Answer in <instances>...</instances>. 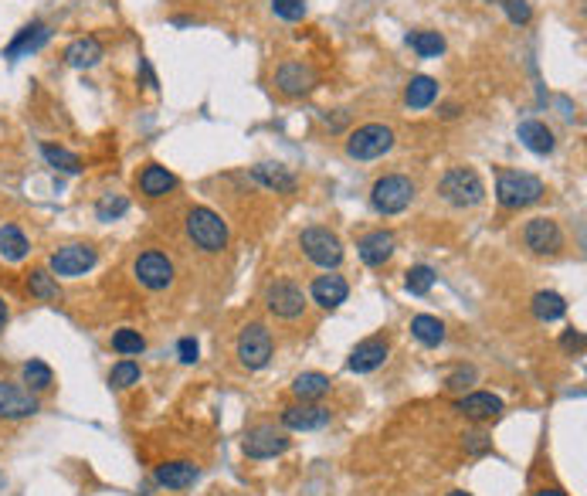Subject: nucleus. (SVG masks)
<instances>
[{
	"label": "nucleus",
	"instance_id": "nucleus-1",
	"mask_svg": "<svg viewBox=\"0 0 587 496\" xmlns=\"http://www.w3.org/2000/svg\"><path fill=\"white\" fill-rule=\"evenodd\" d=\"M496 197L502 208H530L543 197V181L533 174H520V170H502L496 181Z\"/></svg>",
	"mask_w": 587,
	"mask_h": 496
},
{
	"label": "nucleus",
	"instance_id": "nucleus-2",
	"mask_svg": "<svg viewBox=\"0 0 587 496\" xmlns=\"http://www.w3.org/2000/svg\"><path fill=\"white\" fill-rule=\"evenodd\" d=\"M438 194L455 208H475V204H483L485 184L473 167H452L438 184Z\"/></svg>",
	"mask_w": 587,
	"mask_h": 496
},
{
	"label": "nucleus",
	"instance_id": "nucleus-3",
	"mask_svg": "<svg viewBox=\"0 0 587 496\" xmlns=\"http://www.w3.org/2000/svg\"><path fill=\"white\" fill-rule=\"evenodd\" d=\"M187 235L197 248L204 252H221L228 245V224L211 208H191L187 211Z\"/></svg>",
	"mask_w": 587,
	"mask_h": 496
},
{
	"label": "nucleus",
	"instance_id": "nucleus-4",
	"mask_svg": "<svg viewBox=\"0 0 587 496\" xmlns=\"http://www.w3.org/2000/svg\"><path fill=\"white\" fill-rule=\"evenodd\" d=\"M411 201H414V184L404 174H387V177H381V181L373 184L371 191V204L381 214H401Z\"/></svg>",
	"mask_w": 587,
	"mask_h": 496
},
{
	"label": "nucleus",
	"instance_id": "nucleus-5",
	"mask_svg": "<svg viewBox=\"0 0 587 496\" xmlns=\"http://www.w3.org/2000/svg\"><path fill=\"white\" fill-rule=\"evenodd\" d=\"M391 146H394V133H391V126H383V123H367V126H360V130L350 133L346 154L353 160H377V157H383Z\"/></svg>",
	"mask_w": 587,
	"mask_h": 496
},
{
	"label": "nucleus",
	"instance_id": "nucleus-6",
	"mask_svg": "<svg viewBox=\"0 0 587 496\" xmlns=\"http://www.w3.org/2000/svg\"><path fill=\"white\" fill-rule=\"evenodd\" d=\"M299 245L306 252V259L323 265V269H336L343 262V245H340V238L333 235L330 228H306L299 235Z\"/></svg>",
	"mask_w": 587,
	"mask_h": 496
},
{
	"label": "nucleus",
	"instance_id": "nucleus-7",
	"mask_svg": "<svg viewBox=\"0 0 587 496\" xmlns=\"http://www.w3.org/2000/svg\"><path fill=\"white\" fill-rule=\"evenodd\" d=\"M268 357H272V333L262 323L244 327L242 337H238V361L248 371H262L268 364Z\"/></svg>",
	"mask_w": 587,
	"mask_h": 496
},
{
	"label": "nucleus",
	"instance_id": "nucleus-8",
	"mask_svg": "<svg viewBox=\"0 0 587 496\" xmlns=\"http://www.w3.org/2000/svg\"><path fill=\"white\" fill-rule=\"evenodd\" d=\"M265 303L275 316L295 320V316H303V310H306V293L295 286V283H289V279H275L265 289Z\"/></svg>",
	"mask_w": 587,
	"mask_h": 496
},
{
	"label": "nucleus",
	"instance_id": "nucleus-9",
	"mask_svg": "<svg viewBox=\"0 0 587 496\" xmlns=\"http://www.w3.org/2000/svg\"><path fill=\"white\" fill-rule=\"evenodd\" d=\"M95 248L92 245H65V248H58L52 255V273L55 275H62V279H78V275H85L95 265Z\"/></svg>",
	"mask_w": 587,
	"mask_h": 496
},
{
	"label": "nucleus",
	"instance_id": "nucleus-10",
	"mask_svg": "<svg viewBox=\"0 0 587 496\" xmlns=\"http://www.w3.org/2000/svg\"><path fill=\"white\" fill-rule=\"evenodd\" d=\"M289 449V439L285 432H279L275 425H258V429L248 432L244 439V456L248 459H275Z\"/></svg>",
	"mask_w": 587,
	"mask_h": 496
},
{
	"label": "nucleus",
	"instance_id": "nucleus-11",
	"mask_svg": "<svg viewBox=\"0 0 587 496\" xmlns=\"http://www.w3.org/2000/svg\"><path fill=\"white\" fill-rule=\"evenodd\" d=\"M523 242L530 252H536V255H553V252H561V245H563L561 224L550 222V218H533V222H526V228H523Z\"/></svg>",
	"mask_w": 587,
	"mask_h": 496
},
{
	"label": "nucleus",
	"instance_id": "nucleus-12",
	"mask_svg": "<svg viewBox=\"0 0 587 496\" xmlns=\"http://www.w3.org/2000/svg\"><path fill=\"white\" fill-rule=\"evenodd\" d=\"M133 273L146 289H166L174 283V262L160 255V252H143L136 265H133Z\"/></svg>",
	"mask_w": 587,
	"mask_h": 496
},
{
	"label": "nucleus",
	"instance_id": "nucleus-13",
	"mask_svg": "<svg viewBox=\"0 0 587 496\" xmlns=\"http://www.w3.org/2000/svg\"><path fill=\"white\" fill-rule=\"evenodd\" d=\"M316 82H320V75H316V68L306 65V62H285V65H279V72H275V85H279V92H285V95H306V92L316 89Z\"/></svg>",
	"mask_w": 587,
	"mask_h": 496
},
{
	"label": "nucleus",
	"instance_id": "nucleus-14",
	"mask_svg": "<svg viewBox=\"0 0 587 496\" xmlns=\"http://www.w3.org/2000/svg\"><path fill=\"white\" fill-rule=\"evenodd\" d=\"M38 412V398L25 388H17L11 381H0V418L7 422H17V418H27Z\"/></svg>",
	"mask_w": 587,
	"mask_h": 496
},
{
	"label": "nucleus",
	"instance_id": "nucleus-15",
	"mask_svg": "<svg viewBox=\"0 0 587 496\" xmlns=\"http://www.w3.org/2000/svg\"><path fill=\"white\" fill-rule=\"evenodd\" d=\"M48 38H52L48 25H45V21H31V25L21 27V31H17V38L4 48V58H7V62H17V58H25V55L41 52V48L48 45Z\"/></svg>",
	"mask_w": 587,
	"mask_h": 496
},
{
	"label": "nucleus",
	"instance_id": "nucleus-16",
	"mask_svg": "<svg viewBox=\"0 0 587 496\" xmlns=\"http://www.w3.org/2000/svg\"><path fill=\"white\" fill-rule=\"evenodd\" d=\"M282 425L293 432H313V429H323L330 425V408L323 405H289L282 412Z\"/></svg>",
	"mask_w": 587,
	"mask_h": 496
},
{
	"label": "nucleus",
	"instance_id": "nucleus-17",
	"mask_svg": "<svg viewBox=\"0 0 587 496\" xmlns=\"http://www.w3.org/2000/svg\"><path fill=\"white\" fill-rule=\"evenodd\" d=\"M383 361H387V340L371 337L353 347V353H350L346 364H350V371H357V374H371V371H377Z\"/></svg>",
	"mask_w": 587,
	"mask_h": 496
},
{
	"label": "nucleus",
	"instance_id": "nucleus-18",
	"mask_svg": "<svg viewBox=\"0 0 587 496\" xmlns=\"http://www.w3.org/2000/svg\"><path fill=\"white\" fill-rule=\"evenodd\" d=\"M455 412H462L465 418H475V422H485V418H496L502 412V398L489 392L465 394V398L455 402Z\"/></svg>",
	"mask_w": 587,
	"mask_h": 496
},
{
	"label": "nucleus",
	"instance_id": "nucleus-19",
	"mask_svg": "<svg viewBox=\"0 0 587 496\" xmlns=\"http://www.w3.org/2000/svg\"><path fill=\"white\" fill-rule=\"evenodd\" d=\"M252 177H255L262 187L275 191V194H293L295 191V174L282 164H255L252 167Z\"/></svg>",
	"mask_w": 587,
	"mask_h": 496
},
{
	"label": "nucleus",
	"instance_id": "nucleus-20",
	"mask_svg": "<svg viewBox=\"0 0 587 496\" xmlns=\"http://www.w3.org/2000/svg\"><path fill=\"white\" fill-rule=\"evenodd\" d=\"M313 300L320 303L323 310H336L340 303H346V296H350V286H346L343 275H320L316 283H313Z\"/></svg>",
	"mask_w": 587,
	"mask_h": 496
},
{
	"label": "nucleus",
	"instance_id": "nucleus-21",
	"mask_svg": "<svg viewBox=\"0 0 587 496\" xmlns=\"http://www.w3.org/2000/svg\"><path fill=\"white\" fill-rule=\"evenodd\" d=\"M201 472H197V466L194 462H187V459H177V462H164V466H156V483L166 486V490H187V486H194V480H197Z\"/></svg>",
	"mask_w": 587,
	"mask_h": 496
},
{
	"label": "nucleus",
	"instance_id": "nucleus-22",
	"mask_svg": "<svg viewBox=\"0 0 587 496\" xmlns=\"http://www.w3.org/2000/svg\"><path fill=\"white\" fill-rule=\"evenodd\" d=\"M103 41L99 38H78L65 48V65L72 68H92L103 62Z\"/></svg>",
	"mask_w": 587,
	"mask_h": 496
},
{
	"label": "nucleus",
	"instance_id": "nucleus-23",
	"mask_svg": "<svg viewBox=\"0 0 587 496\" xmlns=\"http://www.w3.org/2000/svg\"><path fill=\"white\" fill-rule=\"evenodd\" d=\"M360 259H363V265H383V262L394 255V235L391 232H371V235L360 242Z\"/></svg>",
	"mask_w": 587,
	"mask_h": 496
},
{
	"label": "nucleus",
	"instance_id": "nucleus-24",
	"mask_svg": "<svg viewBox=\"0 0 587 496\" xmlns=\"http://www.w3.org/2000/svg\"><path fill=\"white\" fill-rule=\"evenodd\" d=\"M174 187H177V177H174L166 167H160V164H150V167L140 174V191L146 197H164V194H170Z\"/></svg>",
	"mask_w": 587,
	"mask_h": 496
},
{
	"label": "nucleus",
	"instance_id": "nucleus-25",
	"mask_svg": "<svg viewBox=\"0 0 587 496\" xmlns=\"http://www.w3.org/2000/svg\"><path fill=\"white\" fill-rule=\"evenodd\" d=\"M516 133H520V140H523L526 150H533L540 157H547L550 150H553V133H550L543 123H536V119H523Z\"/></svg>",
	"mask_w": 587,
	"mask_h": 496
},
{
	"label": "nucleus",
	"instance_id": "nucleus-26",
	"mask_svg": "<svg viewBox=\"0 0 587 496\" xmlns=\"http://www.w3.org/2000/svg\"><path fill=\"white\" fill-rule=\"evenodd\" d=\"M438 99V82L432 75H414L408 82V89H404V103L408 109H428V105Z\"/></svg>",
	"mask_w": 587,
	"mask_h": 496
},
{
	"label": "nucleus",
	"instance_id": "nucleus-27",
	"mask_svg": "<svg viewBox=\"0 0 587 496\" xmlns=\"http://www.w3.org/2000/svg\"><path fill=\"white\" fill-rule=\"evenodd\" d=\"M27 252H31V242L25 238V232L17 224H4L0 228V255L7 262H21L27 259Z\"/></svg>",
	"mask_w": 587,
	"mask_h": 496
},
{
	"label": "nucleus",
	"instance_id": "nucleus-28",
	"mask_svg": "<svg viewBox=\"0 0 587 496\" xmlns=\"http://www.w3.org/2000/svg\"><path fill=\"white\" fill-rule=\"evenodd\" d=\"M293 394L303 398V402H316L323 394H330V378L320 374V371H306V374H299L293 381Z\"/></svg>",
	"mask_w": 587,
	"mask_h": 496
},
{
	"label": "nucleus",
	"instance_id": "nucleus-29",
	"mask_svg": "<svg viewBox=\"0 0 587 496\" xmlns=\"http://www.w3.org/2000/svg\"><path fill=\"white\" fill-rule=\"evenodd\" d=\"M411 333H414V340L424 343V347H438V343L445 340V323H442L438 316L422 313V316H414V320H411Z\"/></svg>",
	"mask_w": 587,
	"mask_h": 496
},
{
	"label": "nucleus",
	"instance_id": "nucleus-30",
	"mask_svg": "<svg viewBox=\"0 0 587 496\" xmlns=\"http://www.w3.org/2000/svg\"><path fill=\"white\" fill-rule=\"evenodd\" d=\"M567 313V303H563L561 293H536L533 296V316L543 320V323H553Z\"/></svg>",
	"mask_w": 587,
	"mask_h": 496
},
{
	"label": "nucleus",
	"instance_id": "nucleus-31",
	"mask_svg": "<svg viewBox=\"0 0 587 496\" xmlns=\"http://www.w3.org/2000/svg\"><path fill=\"white\" fill-rule=\"evenodd\" d=\"M408 45L422 58H438V55L445 52V38L438 31H414V35H408Z\"/></svg>",
	"mask_w": 587,
	"mask_h": 496
},
{
	"label": "nucleus",
	"instance_id": "nucleus-32",
	"mask_svg": "<svg viewBox=\"0 0 587 496\" xmlns=\"http://www.w3.org/2000/svg\"><path fill=\"white\" fill-rule=\"evenodd\" d=\"M25 381L31 384V392H48L55 384V374L52 367L45 364V361H27L25 364Z\"/></svg>",
	"mask_w": 587,
	"mask_h": 496
},
{
	"label": "nucleus",
	"instance_id": "nucleus-33",
	"mask_svg": "<svg viewBox=\"0 0 587 496\" xmlns=\"http://www.w3.org/2000/svg\"><path fill=\"white\" fill-rule=\"evenodd\" d=\"M41 154H45V160L52 164V167H58V170H65V174H78L82 170V160L75 157V154H68L65 146H52V144H45L41 146Z\"/></svg>",
	"mask_w": 587,
	"mask_h": 496
},
{
	"label": "nucleus",
	"instance_id": "nucleus-34",
	"mask_svg": "<svg viewBox=\"0 0 587 496\" xmlns=\"http://www.w3.org/2000/svg\"><path fill=\"white\" fill-rule=\"evenodd\" d=\"M113 347L119 353H126V357H136V353L146 351V340H143L136 330L123 327V330H115V333H113Z\"/></svg>",
	"mask_w": 587,
	"mask_h": 496
},
{
	"label": "nucleus",
	"instance_id": "nucleus-35",
	"mask_svg": "<svg viewBox=\"0 0 587 496\" xmlns=\"http://www.w3.org/2000/svg\"><path fill=\"white\" fill-rule=\"evenodd\" d=\"M27 289H31V296H38V300H55V296H58V283H55V275L45 273V269L31 273Z\"/></svg>",
	"mask_w": 587,
	"mask_h": 496
},
{
	"label": "nucleus",
	"instance_id": "nucleus-36",
	"mask_svg": "<svg viewBox=\"0 0 587 496\" xmlns=\"http://www.w3.org/2000/svg\"><path fill=\"white\" fill-rule=\"evenodd\" d=\"M129 211V201L123 194H105L99 204H95V214H99V222H115V218H123Z\"/></svg>",
	"mask_w": 587,
	"mask_h": 496
},
{
	"label": "nucleus",
	"instance_id": "nucleus-37",
	"mask_svg": "<svg viewBox=\"0 0 587 496\" xmlns=\"http://www.w3.org/2000/svg\"><path fill=\"white\" fill-rule=\"evenodd\" d=\"M109 384H113V388H133V384H140V364L119 361V364L109 371Z\"/></svg>",
	"mask_w": 587,
	"mask_h": 496
},
{
	"label": "nucleus",
	"instance_id": "nucleus-38",
	"mask_svg": "<svg viewBox=\"0 0 587 496\" xmlns=\"http://www.w3.org/2000/svg\"><path fill=\"white\" fill-rule=\"evenodd\" d=\"M404 286H408L411 296H424V293L434 286V269L432 265H414L408 273V283H404Z\"/></svg>",
	"mask_w": 587,
	"mask_h": 496
},
{
	"label": "nucleus",
	"instance_id": "nucleus-39",
	"mask_svg": "<svg viewBox=\"0 0 587 496\" xmlns=\"http://www.w3.org/2000/svg\"><path fill=\"white\" fill-rule=\"evenodd\" d=\"M272 11L282 21H303L306 17V0H272Z\"/></svg>",
	"mask_w": 587,
	"mask_h": 496
},
{
	"label": "nucleus",
	"instance_id": "nucleus-40",
	"mask_svg": "<svg viewBox=\"0 0 587 496\" xmlns=\"http://www.w3.org/2000/svg\"><path fill=\"white\" fill-rule=\"evenodd\" d=\"M499 4H502V11H506L512 25H526L530 21V4L526 0H499Z\"/></svg>",
	"mask_w": 587,
	"mask_h": 496
},
{
	"label": "nucleus",
	"instance_id": "nucleus-41",
	"mask_svg": "<svg viewBox=\"0 0 587 496\" xmlns=\"http://www.w3.org/2000/svg\"><path fill=\"white\" fill-rule=\"evenodd\" d=\"M177 353H180V361H184V364H194V361H197V353H201V347H197V340L194 337H184L177 343Z\"/></svg>",
	"mask_w": 587,
	"mask_h": 496
},
{
	"label": "nucleus",
	"instance_id": "nucleus-42",
	"mask_svg": "<svg viewBox=\"0 0 587 496\" xmlns=\"http://www.w3.org/2000/svg\"><path fill=\"white\" fill-rule=\"evenodd\" d=\"M489 435H485V432H469V435H465V449H469V452H475V456H479V452H485V449H489Z\"/></svg>",
	"mask_w": 587,
	"mask_h": 496
},
{
	"label": "nucleus",
	"instance_id": "nucleus-43",
	"mask_svg": "<svg viewBox=\"0 0 587 496\" xmlns=\"http://www.w3.org/2000/svg\"><path fill=\"white\" fill-rule=\"evenodd\" d=\"M473 381H475V371L473 367H465V371H455V374L448 378V388H452V392H462V388L473 384Z\"/></svg>",
	"mask_w": 587,
	"mask_h": 496
},
{
	"label": "nucleus",
	"instance_id": "nucleus-44",
	"mask_svg": "<svg viewBox=\"0 0 587 496\" xmlns=\"http://www.w3.org/2000/svg\"><path fill=\"white\" fill-rule=\"evenodd\" d=\"M563 347H567V351H571V347H581V333H567V337H563Z\"/></svg>",
	"mask_w": 587,
	"mask_h": 496
},
{
	"label": "nucleus",
	"instance_id": "nucleus-45",
	"mask_svg": "<svg viewBox=\"0 0 587 496\" xmlns=\"http://www.w3.org/2000/svg\"><path fill=\"white\" fill-rule=\"evenodd\" d=\"M7 320H11V310H7V303L0 300V330L7 327Z\"/></svg>",
	"mask_w": 587,
	"mask_h": 496
},
{
	"label": "nucleus",
	"instance_id": "nucleus-46",
	"mask_svg": "<svg viewBox=\"0 0 587 496\" xmlns=\"http://www.w3.org/2000/svg\"><path fill=\"white\" fill-rule=\"evenodd\" d=\"M536 496H563V493H561V490H540Z\"/></svg>",
	"mask_w": 587,
	"mask_h": 496
},
{
	"label": "nucleus",
	"instance_id": "nucleus-47",
	"mask_svg": "<svg viewBox=\"0 0 587 496\" xmlns=\"http://www.w3.org/2000/svg\"><path fill=\"white\" fill-rule=\"evenodd\" d=\"M448 496H473V493H465V490H455V493H448Z\"/></svg>",
	"mask_w": 587,
	"mask_h": 496
}]
</instances>
